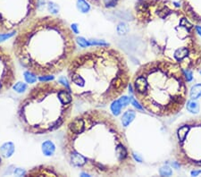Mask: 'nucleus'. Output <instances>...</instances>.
Masks as SVG:
<instances>
[{"instance_id": "1", "label": "nucleus", "mask_w": 201, "mask_h": 177, "mask_svg": "<svg viewBox=\"0 0 201 177\" xmlns=\"http://www.w3.org/2000/svg\"><path fill=\"white\" fill-rule=\"evenodd\" d=\"M67 162L90 175L125 176L136 171L124 131L109 113L85 111L67 124L63 142Z\"/></svg>"}, {"instance_id": "2", "label": "nucleus", "mask_w": 201, "mask_h": 177, "mask_svg": "<svg viewBox=\"0 0 201 177\" xmlns=\"http://www.w3.org/2000/svg\"><path fill=\"white\" fill-rule=\"evenodd\" d=\"M137 29L155 57L178 64L185 71L201 67L197 27L171 0H138L133 12Z\"/></svg>"}, {"instance_id": "3", "label": "nucleus", "mask_w": 201, "mask_h": 177, "mask_svg": "<svg viewBox=\"0 0 201 177\" xmlns=\"http://www.w3.org/2000/svg\"><path fill=\"white\" fill-rule=\"evenodd\" d=\"M72 95L94 108L105 107L121 97L130 84L131 72L123 54L97 46L73 57L67 66Z\"/></svg>"}, {"instance_id": "4", "label": "nucleus", "mask_w": 201, "mask_h": 177, "mask_svg": "<svg viewBox=\"0 0 201 177\" xmlns=\"http://www.w3.org/2000/svg\"><path fill=\"white\" fill-rule=\"evenodd\" d=\"M13 51L21 65L37 76L54 75L69 65L76 40L66 22L45 16L31 20L18 31Z\"/></svg>"}, {"instance_id": "5", "label": "nucleus", "mask_w": 201, "mask_h": 177, "mask_svg": "<svg viewBox=\"0 0 201 177\" xmlns=\"http://www.w3.org/2000/svg\"><path fill=\"white\" fill-rule=\"evenodd\" d=\"M187 83L185 70L178 64L155 58L137 69L130 87L142 109L157 117H171L186 106Z\"/></svg>"}, {"instance_id": "6", "label": "nucleus", "mask_w": 201, "mask_h": 177, "mask_svg": "<svg viewBox=\"0 0 201 177\" xmlns=\"http://www.w3.org/2000/svg\"><path fill=\"white\" fill-rule=\"evenodd\" d=\"M72 95L55 81H40L19 104L17 117L24 132L48 134L61 128L71 117Z\"/></svg>"}, {"instance_id": "7", "label": "nucleus", "mask_w": 201, "mask_h": 177, "mask_svg": "<svg viewBox=\"0 0 201 177\" xmlns=\"http://www.w3.org/2000/svg\"><path fill=\"white\" fill-rule=\"evenodd\" d=\"M172 156L181 167L201 170V116L190 118L176 128Z\"/></svg>"}, {"instance_id": "8", "label": "nucleus", "mask_w": 201, "mask_h": 177, "mask_svg": "<svg viewBox=\"0 0 201 177\" xmlns=\"http://www.w3.org/2000/svg\"><path fill=\"white\" fill-rule=\"evenodd\" d=\"M38 0H0V33L19 31L36 14Z\"/></svg>"}, {"instance_id": "9", "label": "nucleus", "mask_w": 201, "mask_h": 177, "mask_svg": "<svg viewBox=\"0 0 201 177\" xmlns=\"http://www.w3.org/2000/svg\"><path fill=\"white\" fill-rule=\"evenodd\" d=\"M16 81L15 67L11 55L0 47V93L12 88Z\"/></svg>"}, {"instance_id": "10", "label": "nucleus", "mask_w": 201, "mask_h": 177, "mask_svg": "<svg viewBox=\"0 0 201 177\" xmlns=\"http://www.w3.org/2000/svg\"><path fill=\"white\" fill-rule=\"evenodd\" d=\"M181 8L196 26H201V0H181Z\"/></svg>"}, {"instance_id": "11", "label": "nucleus", "mask_w": 201, "mask_h": 177, "mask_svg": "<svg viewBox=\"0 0 201 177\" xmlns=\"http://www.w3.org/2000/svg\"><path fill=\"white\" fill-rule=\"evenodd\" d=\"M122 1V0H88V2L91 3L92 5L106 9L116 7L117 6H119Z\"/></svg>"}, {"instance_id": "12", "label": "nucleus", "mask_w": 201, "mask_h": 177, "mask_svg": "<svg viewBox=\"0 0 201 177\" xmlns=\"http://www.w3.org/2000/svg\"><path fill=\"white\" fill-rule=\"evenodd\" d=\"M58 174L56 172H55L54 169H50V168H47L46 167H43V169L41 170L40 169V167H36L34 169H32L30 172H29L26 175L29 176H56Z\"/></svg>"}, {"instance_id": "13", "label": "nucleus", "mask_w": 201, "mask_h": 177, "mask_svg": "<svg viewBox=\"0 0 201 177\" xmlns=\"http://www.w3.org/2000/svg\"><path fill=\"white\" fill-rule=\"evenodd\" d=\"M14 144L13 142H6L0 147V155L3 157H10L14 153Z\"/></svg>"}, {"instance_id": "14", "label": "nucleus", "mask_w": 201, "mask_h": 177, "mask_svg": "<svg viewBox=\"0 0 201 177\" xmlns=\"http://www.w3.org/2000/svg\"><path fill=\"white\" fill-rule=\"evenodd\" d=\"M41 149H42V153L46 157H51V156H53L55 154L56 146L51 140H46V141H44L42 143Z\"/></svg>"}, {"instance_id": "15", "label": "nucleus", "mask_w": 201, "mask_h": 177, "mask_svg": "<svg viewBox=\"0 0 201 177\" xmlns=\"http://www.w3.org/2000/svg\"><path fill=\"white\" fill-rule=\"evenodd\" d=\"M136 117V112L134 110H128L126 111L122 116V124L123 127H127L128 125H130V124H131V122L135 119Z\"/></svg>"}, {"instance_id": "16", "label": "nucleus", "mask_w": 201, "mask_h": 177, "mask_svg": "<svg viewBox=\"0 0 201 177\" xmlns=\"http://www.w3.org/2000/svg\"><path fill=\"white\" fill-rule=\"evenodd\" d=\"M76 6H77V9L82 14H86L91 10V6L86 0H77Z\"/></svg>"}, {"instance_id": "17", "label": "nucleus", "mask_w": 201, "mask_h": 177, "mask_svg": "<svg viewBox=\"0 0 201 177\" xmlns=\"http://www.w3.org/2000/svg\"><path fill=\"white\" fill-rule=\"evenodd\" d=\"M186 108L189 112L192 114H198L199 112V106L197 102L193 100H188L186 103Z\"/></svg>"}, {"instance_id": "18", "label": "nucleus", "mask_w": 201, "mask_h": 177, "mask_svg": "<svg viewBox=\"0 0 201 177\" xmlns=\"http://www.w3.org/2000/svg\"><path fill=\"white\" fill-rule=\"evenodd\" d=\"M116 32L118 35L124 36L129 32V26L126 22H120L116 27Z\"/></svg>"}, {"instance_id": "19", "label": "nucleus", "mask_w": 201, "mask_h": 177, "mask_svg": "<svg viewBox=\"0 0 201 177\" xmlns=\"http://www.w3.org/2000/svg\"><path fill=\"white\" fill-rule=\"evenodd\" d=\"M201 96V83L199 84H196L194 85L191 90V98H199Z\"/></svg>"}, {"instance_id": "20", "label": "nucleus", "mask_w": 201, "mask_h": 177, "mask_svg": "<svg viewBox=\"0 0 201 177\" xmlns=\"http://www.w3.org/2000/svg\"><path fill=\"white\" fill-rule=\"evenodd\" d=\"M23 75H24V79H25L27 83H35L37 81V80H38L37 75L35 73L30 72V71H28V70L26 72H24Z\"/></svg>"}, {"instance_id": "21", "label": "nucleus", "mask_w": 201, "mask_h": 177, "mask_svg": "<svg viewBox=\"0 0 201 177\" xmlns=\"http://www.w3.org/2000/svg\"><path fill=\"white\" fill-rule=\"evenodd\" d=\"M121 109H122V106L120 105L118 99H115L114 101L112 102V105H111V111L113 112V114L114 116H118L120 114Z\"/></svg>"}, {"instance_id": "22", "label": "nucleus", "mask_w": 201, "mask_h": 177, "mask_svg": "<svg viewBox=\"0 0 201 177\" xmlns=\"http://www.w3.org/2000/svg\"><path fill=\"white\" fill-rule=\"evenodd\" d=\"M13 88H14V91H16L18 93H22V92H24L28 88V85L26 83H24V82L19 81V82H16L13 86Z\"/></svg>"}, {"instance_id": "23", "label": "nucleus", "mask_w": 201, "mask_h": 177, "mask_svg": "<svg viewBox=\"0 0 201 177\" xmlns=\"http://www.w3.org/2000/svg\"><path fill=\"white\" fill-rule=\"evenodd\" d=\"M59 6L54 2H48V10L53 14H56L59 13Z\"/></svg>"}, {"instance_id": "24", "label": "nucleus", "mask_w": 201, "mask_h": 177, "mask_svg": "<svg viewBox=\"0 0 201 177\" xmlns=\"http://www.w3.org/2000/svg\"><path fill=\"white\" fill-rule=\"evenodd\" d=\"M76 42L80 45V48H89V47H91L90 41L87 40L85 38H83V37H78L76 39Z\"/></svg>"}, {"instance_id": "25", "label": "nucleus", "mask_w": 201, "mask_h": 177, "mask_svg": "<svg viewBox=\"0 0 201 177\" xmlns=\"http://www.w3.org/2000/svg\"><path fill=\"white\" fill-rule=\"evenodd\" d=\"M15 33H16V31H14V32H7V33H0V42L10 39V38H12L13 36L15 35Z\"/></svg>"}, {"instance_id": "26", "label": "nucleus", "mask_w": 201, "mask_h": 177, "mask_svg": "<svg viewBox=\"0 0 201 177\" xmlns=\"http://www.w3.org/2000/svg\"><path fill=\"white\" fill-rule=\"evenodd\" d=\"M118 101H119L120 105L122 106V107H126L127 105L130 104L131 98H129L128 97H126V96H123V97H121V98L118 99Z\"/></svg>"}, {"instance_id": "27", "label": "nucleus", "mask_w": 201, "mask_h": 177, "mask_svg": "<svg viewBox=\"0 0 201 177\" xmlns=\"http://www.w3.org/2000/svg\"><path fill=\"white\" fill-rule=\"evenodd\" d=\"M160 175L162 176H168V175H171L172 174V170L168 167H164L160 169Z\"/></svg>"}, {"instance_id": "28", "label": "nucleus", "mask_w": 201, "mask_h": 177, "mask_svg": "<svg viewBox=\"0 0 201 177\" xmlns=\"http://www.w3.org/2000/svg\"><path fill=\"white\" fill-rule=\"evenodd\" d=\"M39 80L40 81H50L52 80H54L53 75H44V76H40Z\"/></svg>"}, {"instance_id": "29", "label": "nucleus", "mask_w": 201, "mask_h": 177, "mask_svg": "<svg viewBox=\"0 0 201 177\" xmlns=\"http://www.w3.org/2000/svg\"><path fill=\"white\" fill-rule=\"evenodd\" d=\"M14 174L17 175V176H22V175H26V173L24 172V170L21 169V168H18L14 171Z\"/></svg>"}, {"instance_id": "30", "label": "nucleus", "mask_w": 201, "mask_h": 177, "mask_svg": "<svg viewBox=\"0 0 201 177\" xmlns=\"http://www.w3.org/2000/svg\"><path fill=\"white\" fill-rule=\"evenodd\" d=\"M78 24L77 23H72V25H71V29L72 30V32L73 33H75V34H78L79 33V30H78Z\"/></svg>"}, {"instance_id": "31", "label": "nucleus", "mask_w": 201, "mask_h": 177, "mask_svg": "<svg viewBox=\"0 0 201 177\" xmlns=\"http://www.w3.org/2000/svg\"><path fill=\"white\" fill-rule=\"evenodd\" d=\"M46 5V0H38V9L42 10Z\"/></svg>"}, {"instance_id": "32", "label": "nucleus", "mask_w": 201, "mask_h": 177, "mask_svg": "<svg viewBox=\"0 0 201 177\" xmlns=\"http://www.w3.org/2000/svg\"><path fill=\"white\" fill-rule=\"evenodd\" d=\"M197 27V31H198V33L201 35V26H196Z\"/></svg>"}, {"instance_id": "33", "label": "nucleus", "mask_w": 201, "mask_h": 177, "mask_svg": "<svg viewBox=\"0 0 201 177\" xmlns=\"http://www.w3.org/2000/svg\"><path fill=\"white\" fill-rule=\"evenodd\" d=\"M199 73H200V74H201V71H199Z\"/></svg>"}]
</instances>
